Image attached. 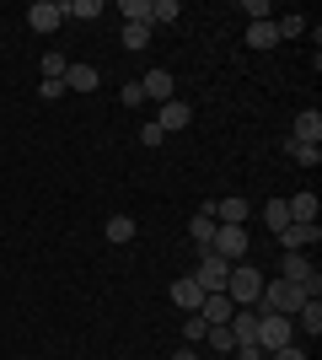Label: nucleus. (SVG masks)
I'll return each instance as SVG.
<instances>
[{
	"instance_id": "obj_1",
	"label": "nucleus",
	"mask_w": 322,
	"mask_h": 360,
	"mask_svg": "<svg viewBox=\"0 0 322 360\" xmlns=\"http://www.w3.org/2000/svg\"><path fill=\"white\" fill-rule=\"evenodd\" d=\"M226 296L236 301V307H258V296H263V269H253V264H231Z\"/></svg>"
},
{
	"instance_id": "obj_2",
	"label": "nucleus",
	"mask_w": 322,
	"mask_h": 360,
	"mask_svg": "<svg viewBox=\"0 0 322 360\" xmlns=\"http://www.w3.org/2000/svg\"><path fill=\"white\" fill-rule=\"evenodd\" d=\"M210 253H220L226 264H247V253H253V231H247V226H215Z\"/></svg>"
},
{
	"instance_id": "obj_3",
	"label": "nucleus",
	"mask_w": 322,
	"mask_h": 360,
	"mask_svg": "<svg viewBox=\"0 0 322 360\" xmlns=\"http://www.w3.org/2000/svg\"><path fill=\"white\" fill-rule=\"evenodd\" d=\"M258 345L274 355V349L295 345V317H279V312H258Z\"/></svg>"
},
{
	"instance_id": "obj_4",
	"label": "nucleus",
	"mask_w": 322,
	"mask_h": 360,
	"mask_svg": "<svg viewBox=\"0 0 322 360\" xmlns=\"http://www.w3.org/2000/svg\"><path fill=\"white\" fill-rule=\"evenodd\" d=\"M194 280H199V290H204V296H210V290H226L231 264H226L220 253H210V248H204V253H199V269H194Z\"/></svg>"
},
{
	"instance_id": "obj_5",
	"label": "nucleus",
	"mask_w": 322,
	"mask_h": 360,
	"mask_svg": "<svg viewBox=\"0 0 322 360\" xmlns=\"http://www.w3.org/2000/svg\"><path fill=\"white\" fill-rule=\"evenodd\" d=\"M27 27L32 32H60L65 27V6L60 0H32L27 6Z\"/></svg>"
},
{
	"instance_id": "obj_6",
	"label": "nucleus",
	"mask_w": 322,
	"mask_h": 360,
	"mask_svg": "<svg viewBox=\"0 0 322 360\" xmlns=\"http://www.w3.org/2000/svg\"><path fill=\"white\" fill-rule=\"evenodd\" d=\"M317 242H322V226L317 221H311V226L290 221L285 231H279V248H285V253H307V248H317Z\"/></svg>"
},
{
	"instance_id": "obj_7",
	"label": "nucleus",
	"mask_w": 322,
	"mask_h": 360,
	"mask_svg": "<svg viewBox=\"0 0 322 360\" xmlns=\"http://www.w3.org/2000/svg\"><path fill=\"white\" fill-rule=\"evenodd\" d=\"M188 124H194V108L177 103V97L156 108V129H161V135H177V129H188Z\"/></svg>"
},
{
	"instance_id": "obj_8",
	"label": "nucleus",
	"mask_w": 322,
	"mask_h": 360,
	"mask_svg": "<svg viewBox=\"0 0 322 360\" xmlns=\"http://www.w3.org/2000/svg\"><path fill=\"white\" fill-rule=\"evenodd\" d=\"M167 296H172V307H177V312H199V307H204V290H199V280H194V274H183V280H172V290H167Z\"/></svg>"
},
{
	"instance_id": "obj_9",
	"label": "nucleus",
	"mask_w": 322,
	"mask_h": 360,
	"mask_svg": "<svg viewBox=\"0 0 322 360\" xmlns=\"http://www.w3.org/2000/svg\"><path fill=\"white\" fill-rule=\"evenodd\" d=\"M199 317L210 323V328H226L231 317H236V301H231L226 290H210V296H204V307H199Z\"/></svg>"
},
{
	"instance_id": "obj_10",
	"label": "nucleus",
	"mask_w": 322,
	"mask_h": 360,
	"mask_svg": "<svg viewBox=\"0 0 322 360\" xmlns=\"http://www.w3.org/2000/svg\"><path fill=\"white\" fill-rule=\"evenodd\" d=\"M210 210H215V226H247V215H253V205H247L242 194H226V199H215Z\"/></svg>"
},
{
	"instance_id": "obj_11",
	"label": "nucleus",
	"mask_w": 322,
	"mask_h": 360,
	"mask_svg": "<svg viewBox=\"0 0 322 360\" xmlns=\"http://www.w3.org/2000/svg\"><path fill=\"white\" fill-rule=\"evenodd\" d=\"M140 91H145V103H156V108L177 97V86H172L167 70H145V75H140Z\"/></svg>"
},
{
	"instance_id": "obj_12",
	"label": "nucleus",
	"mask_w": 322,
	"mask_h": 360,
	"mask_svg": "<svg viewBox=\"0 0 322 360\" xmlns=\"http://www.w3.org/2000/svg\"><path fill=\"white\" fill-rule=\"evenodd\" d=\"M295 146H322V113L307 108V113H295V129H290Z\"/></svg>"
},
{
	"instance_id": "obj_13",
	"label": "nucleus",
	"mask_w": 322,
	"mask_h": 360,
	"mask_svg": "<svg viewBox=\"0 0 322 360\" xmlns=\"http://www.w3.org/2000/svg\"><path fill=\"white\" fill-rule=\"evenodd\" d=\"M97 81H102V70L86 60H70V70H65V91H97Z\"/></svg>"
},
{
	"instance_id": "obj_14",
	"label": "nucleus",
	"mask_w": 322,
	"mask_h": 360,
	"mask_svg": "<svg viewBox=\"0 0 322 360\" xmlns=\"http://www.w3.org/2000/svg\"><path fill=\"white\" fill-rule=\"evenodd\" d=\"M188 242H194L199 253H204V248L215 242V210H210V205H199V215L188 221Z\"/></svg>"
},
{
	"instance_id": "obj_15",
	"label": "nucleus",
	"mask_w": 322,
	"mask_h": 360,
	"mask_svg": "<svg viewBox=\"0 0 322 360\" xmlns=\"http://www.w3.org/2000/svg\"><path fill=\"white\" fill-rule=\"evenodd\" d=\"M226 328H231V339H236V345H258V312L236 307V317H231Z\"/></svg>"
},
{
	"instance_id": "obj_16",
	"label": "nucleus",
	"mask_w": 322,
	"mask_h": 360,
	"mask_svg": "<svg viewBox=\"0 0 322 360\" xmlns=\"http://www.w3.org/2000/svg\"><path fill=\"white\" fill-rule=\"evenodd\" d=\"M295 333H322V301H301V312H295Z\"/></svg>"
},
{
	"instance_id": "obj_17",
	"label": "nucleus",
	"mask_w": 322,
	"mask_h": 360,
	"mask_svg": "<svg viewBox=\"0 0 322 360\" xmlns=\"http://www.w3.org/2000/svg\"><path fill=\"white\" fill-rule=\"evenodd\" d=\"M65 6V22H97L102 16V0H60Z\"/></svg>"
},
{
	"instance_id": "obj_18",
	"label": "nucleus",
	"mask_w": 322,
	"mask_h": 360,
	"mask_svg": "<svg viewBox=\"0 0 322 360\" xmlns=\"http://www.w3.org/2000/svg\"><path fill=\"white\" fill-rule=\"evenodd\" d=\"M135 231H140V226L129 221V215H107V226H102V237L119 242V248H123V242H135Z\"/></svg>"
},
{
	"instance_id": "obj_19",
	"label": "nucleus",
	"mask_w": 322,
	"mask_h": 360,
	"mask_svg": "<svg viewBox=\"0 0 322 360\" xmlns=\"http://www.w3.org/2000/svg\"><path fill=\"white\" fill-rule=\"evenodd\" d=\"M285 210H290V221L311 226V221H317V194H295V199H285Z\"/></svg>"
},
{
	"instance_id": "obj_20",
	"label": "nucleus",
	"mask_w": 322,
	"mask_h": 360,
	"mask_svg": "<svg viewBox=\"0 0 322 360\" xmlns=\"http://www.w3.org/2000/svg\"><path fill=\"white\" fill-rule=\"evenodd\" d=\"M274 44H279L274 22H247V49H274Z\"/></svg>"
},
{
	"instance_id": "obj_21",
	"label": "nucleus",
	"mask_w": 322,
	"mask_h": 360,
	"mask_svg": "<svg viewBox=\"0 0 322 360\" xmlns=\"http://www.w3.org/2000/svg\"><path fill=\"white\" fill-rule=\"evenodd\" d=\"M119 16H123V27H135V22H145V27H151V0H123Z\"/></svg>"
},
{
	"instance_id": "obj_22",
	"label": "nucleus",
	"mask_w": 322,
	"mask_h": 360,
	"mask_svg": "<svg viewBox=\"0 0 322 360\" xmlns=\"http://www.w3.org/2000/svg\"><path fill=\"white\" fill-rule=\"evenodd\" d=\"M177 16H183L177 0H151V27H167V22H177Z\"/></svg>"
},
{
	"instance_id": "obj_23",
	"label": "nucleus",
	"mask_w": 322,
	"mask_h": 360,
	"mask_svg": "<svg viewBox=\"0 0 322 360\" xmlns=\"http://www.w3.org/2000/svg\"><path fill=\"white\" fill-rule=\"evenodd\" d=\"M263 221H269V231H285V226H290V210H285V199H269V205H263Z\"/></svg>"
},
{
	"instance_id": "obj_24",
	"label": "nucleus",
	"mask_w": 322,
	"mask_h": 360,
	"mask_svg": "<svg viewBox=\"0 0 322 360\" xmlns=\"http://www.w3.org/2000/svg\"><path fill=\"white\" fill-rule=\"evenodd\" d=\"M204 333H210V323H204L199 312H188V317H183V345H199Z\"/></svg>"
},
{
	"instance_id": "obj_25",
	"label": "nucleus",
	"mask_w": 322,
	"mask_h": 360,
	"mask_svg": "<svg viewBox=\"0 0 322 360\" xmlns=\"http://www.w3.org/2000/svg\"><path fill=\"white\" fill-rule=\"evenodd\" d=\"M204 339H210V345H215V355H220V360H231V349H236V339H231V328H210V333H204Z\"/></svg>"
},
{
	"instance_id": "obj_26",
	"label": "nucleus",
	"mask_w": 322,
	"mask_h": 360,
	"mask_svg": "<svg viewBox=\"0 0 322 360\" xmlns=\"http://www.w3.org/2000/svg\"><path fill=\"white\" fill-rule=\"evenodd\" d=\"M285 150H290L301 167H317V162H322V146H295V140H285Z\"/></svg>"
},
{
	"instance_id": "obj_27",
	"label": "nucleus",
	"mask_w": 322,
	"mask_h": 360,
	"mask_svg": "<svg viewBox=\"0 0 322 360\" xmlns=\"http://www.w3.org/2000/svg\"><path fill=\"white\" fill-rule=\"evenodd\" d=\"M145 44H151V27H145V22H135V27H123V49H135V54H140Z\"/></svg>"
},
{
	"instance_id": "obj_28",
	"label": "nucleus",
	"mask_w": 322,
	"mask_h": 360,
	"mask_svg": "<svg viewBox=\"0 0 322 360\" xmlns=\"http://www.w3.org/2000/svg\"><path fill=\"white\" fill-rule=\"evenodd\" d=\"M65 70H70L65 54H43V81H65Z\"/></svg>"
},
{
	"instance_id": "obj_29",
	"label": "nucleus",
	"mask_w": 322,
	"mask_h": 360,
	"mask_svg": "<svg viewBox=\"0 0 322 360\" xmlns=\"http://www.w3.org/2000/svg\"><path fill=\"white\" fill-rule=\"evenodd\" d=\"M242 11L253 16V22H274V11H269V0H242Z\"/></svg>"
},
{
	"instance_id": "obj_30",
	"label": "nucleus",
	"mask_w": 322,
	"mask_h": 360,
	"mask_svg": "<svg viewBox=\"0 0 322 360\" xmlns=\"http://www.w3.org/2000/svg\"><path fill=\"white\" fill-rule=\"evenodd\" d=\"M231 360H269V349H263V345H236Z\"/></svg>"
},
{
	"instance_id": "obj_31",
	"label": "nucleus",
	"mask_w": 322,
	"mask_h": 360,
	"mask_svg": "<svg viewBox=\"0 0 322 360\" xmlns=\"http://www.w3.org/2000/svg\"><path fill=\"white\" fill-rule=\"evenodd\" d=\"M38 97H43V103H60V97H65V81H38Z\"/></svg>"
},
{
	"instance_id": "obj_32",
	"label": "nucleus",
	"mask_w": 322,
	"mask_h": 360,
	"mask_svg": "<svg viewBox=\"0 0 322 360\" xmlns=\"http://www.w3.org/2000/svg\"><path fill=\"white\" fill-rule=\"evenodd\" d=\"M123 103H129V108H145V91H140V81H123Z\"/></svg>"
},
{
	"instance_id": "obj_33",
	"label": "nucleus",
	"mask_w": 322,
	"mask_h": 360,
	"mask_svg": "<svg viewBox=\"0 0 322 360\" xmlns=\"http://www.w3.org/2000/svg\"><path fill=\"white\" fill-rule=\"evenodd\" d=\"M161 140H167V135H161V129H156V119L145 124V129H140V146H161Z\"/></svg>"
},
{
	"instance_id": "obj_34",
	"label": "nucleus",
	"mask_w": 322,
	"mask_h": 360,
	"mask_svg": "<svg viewBox=\"0 0 322 360\" xmlns=\"http://www.w3.org/2000/svg\"><path fill=\"white\" fill-rule=\"evenodd\" d=\"M269 360H307V349H301V345H285V349H274Z\"/></svg>"
},
{
	"instance_id": "obj_35",
	"label": "nucleus",
	"mask_w": 322,
	"mask_h": 360,
	"mask_svg": "<svg viewBox=\"0 0 322 360\" xmlns=\"http://www.w3.org/2000/svg\"><path fill=\"white\" fill-rule=\"evenodd\" d=\"M172 360H199V349H194V345H183L177 355H172Z\"/></svg>"
},
{
	"instance_id": "obj_36",
	"label": "nucleus",
	"mask_w": 322,
	"mask_h": 360,
	"mask_svg": "<svg viewBox=\"0 0 322 360\" xmlns=\"http://www.w3.org/2000/svg\"><path fill=\"white\" fill-rule=\"evenodd\" d=\"M199 360H204V355H199Z\"/></svg>"
}]
</instances>
